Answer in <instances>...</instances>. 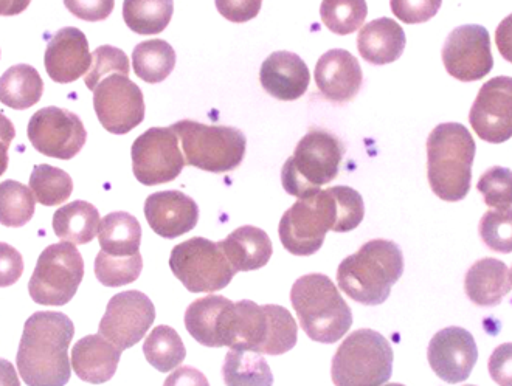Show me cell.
<instances>
[{
    "label": "cell",
    "instance_id": "cell-1",
    "mask_svg": "<svg viewBox=\"0 0 512 386\" xmlns=\"http://www.w3.org/2000/svg\"><path fill=\"white\" fill-rule=\"evenodd\" d=\"M75 326L61 312H36L28 318L19 343V376L27 386H64L69 383V346Z\"/></svg>",
    "mask_w": 512,
    "mask_h": 386
},
{
    "label": "cell",
    "instance_id": "cell-2",
    "mask_svg": "<svg viewBox=\"0 0 512 386\" xmlns=\"http://www.w3.org/2000/svg\"><path fill=\"white\" fill-rule=\"evenodd\" d=\"M402 273L404 256L399 245L387 239H373L340 262L337 283L351 300L379 306L390 297L391 287Z\"/></svg>",
    "mask_w": 512,
    "mask_h": 386
},
{
    "label": "cell",
    "instance_id": "cell-3",
    "mask_svg": "<svg viewBox=\"0 0 512 386\" xmlns=\"http://www.w3.org/2000/svg\"><path fill=\"white\" fill-rule=\"evenodd\" d=\"M474 137L460 123L436 126L427 138V177L433 193L460 202L471 191Z\"/></svg>",
    "mask_w": 512,
    "mask_h": 386
},
{
    "label": "cell",
    "instance_id": "cell-4",
    "mask_svg": "<svg viewBox=\"0 0 512 386\" xmlns=\"http://www.w3.org/2000/svg\"><path fill=\"white\" fill-rule=\"evenodd\" d=\"M291 303L300 326L314 342L333 345L353 326V312L331 278L311 273L295 281Z\"/></svg>",
    "mask_w": 512,
    "mask_h": 386
},
{
    "label": "cell",
    "instance_id": "cell-5",
    "mask_svg": "<svg viewBox=\"0 0 512 386\" xmlns=\"http://www.w3.org/2000/svg\"><path fill=\"white\" fill-rule=\"evenodd\" d=\"M343 156L340 138L325 129H311L281 169L284 190L298 199L312 196L339 176Z\"/></svg>",
    "mask_w": 512,
    "mask_h": 386
},
{
    "label": "cell",
    "instance_id": "cell-6",
    "mask_svg": "<svg viewBox=\"0 0 512 386\" xmlns=\"http://www.w3.org/2000/svg\"><path fill=\"white\" fill-rule=\"evenodd\" d=\"M297 338V323L286 307L275 304L258 306L249 300L235 303L230 349L281 355L297 345Z\"/></svg>",
    "mask_w": 512,
    "mask_h": 386
},
{
    "label": "cell",
    "instance_id": "cell-7",
    "mask_svg": "<svg viewBox=\"0 0 512 386\" xmlns=\"http://www.w3.org/2000/svg\"><path fill=\"white\" fill-rule=\"evenodd\" d=\"M179 137L185 162L207 173H229L243 163L246 135L232 126L182 120L171 126Z\"/></svg>",
    "mask_w": 512,
    "mask_h": 386
},
{
    "label": "cell",
    "instance_id": "cell-8",
    "mask_svg": "<svg viewBox=\"0 0 512 386\" xmlns=\"http://www.w3.org/2000/svg\"><path fill=\"white\" fill-rule=\"evenodd\" d=\"M393 359V349L384 335L373 329H359L343 340L334 355V385H385L393 373Z\"/></svg>",
    "mask_w": 512,
    "mask_h": 386
},
{
    "label": "cell",
    "instance_id": "cell-9",
    "mask_svg": "<svg viewBox=\"0 0 512 386\" xmlns=\"http://www.w3.org/2000/svg\"><path fill=\"white\" fill-rule=\"evenodd\" d=\"M339 224L336 197L331 188L301 197L280 221L278 235L284 249L295 256H311L322 249L326 233Z\"/></svg>",
    "mask_w": 512,
    "mask_h": 386
},
{
    "label": "cell",
    "instance_id": "cell-10",
    "mask_svg": "<svg viewBox=\"0 0 512 386\" xmlns=\"http://www.w3.org/2000/svg\"><path fill=\"white\" fill-rule=\"evenodd\" d=\"M84 276L81 253L70 242L52 244L39 255L28 292L42 306H64L75 297Z\"/></svg>",
    "mask_w": 512,
    "mask_h": 386
},
{
    "label": "cell",
    "instance_id": "cell-11",
    "mask_svg": "<svg viewBox=\"0 0 512 386\" xmlns=\"http://www.w3.org/2000/svg\"><path fill=\"white\" fill-rule=\"evenodd\" d=\"M170 269L185 289L212 293L232 283L236 270L225 258L219 242L193 238L176 245L170 256Z\"/></svg>",
    "mask_w": 512,
    "mask_h": 386
},
{
    "label": "cell",
    "instance_id": "cell-12",
    "mask_svg": "<svg viewBox=\"0 0 512 386\" xmlns=\"http://www.w3.org/2000/svg\"><path fill=\"white\" fill-rule=\"evenodd\" d=\"M135 179L146 187L173 182L185 168L179 137L171 128H151L131 148Z\"/></svg>",
    "mask_w": 512,
    "mask_h": 386
},
{
    "label": "cell",
    "instance_id": "cell-13",
    "mask_svg": "<svg viewBox=\"0 0 512 386\" xmlns=\"http://www.w3.org/2000/svg\"><path fill=\"white\" fill-rule=\"evenodd\" d=\"M28 140L44 156L70 160L86 145L87 132L78 115L50 106L33 115L28 123Z\"/></svg>",
    "mask_w": 512,
    "mask_h": 386
},
{
    "label": "cell",
    "instance_id": "cell-14",
    "mask_svg": "<svg viewBox=\"0 0 512 386\" xmlns=\"http://www.w3.org/2000/svg\"><path fill=\"white\" fill-rule=\"evenodd\" d=\"M94 109L106 131L125 135L145 120V98L129 76L111 75L94 90Z\"/></svg>",
    "mask_w": 512,
    "mask_h": 386
},
{
    "label": "cell",
    "instance_id": "cell-15",
    "mask_svg": "<svg viewBox=\"0 0 512 386\" xmlns=\"http://www.w3.org/2000/svg\"><path fill=\"white\" fill-rule=\"evenodd\" d=\"M156 320L153 301L139 290L118 293L106 307L98 332L118 349L132 348L145 337Z\"/></svg>",
    "mask_w": 512,
    "mask_h": 386
},
{
    "label": "cell",
    "instance_id": "cell-16",
    "mask_svg": "<svg viewBox=\"0 0 512 386\" xmlns=\"http://www.w3.org/2000/svg\"><path fill=\"white\" fill-rule=\"evenodd\" d=\"M443 63L455 80L463 83L483 80L494 67L488 30L481 25L455 28L444 42Z\"/></svg>",
    "mask_w": 512,
    "mask_h": 386
},
{
    "label": "cell",
    "instance_id": "cell-17",
    "mask_svg": "<svg viewBox=\"0 0 512 386\" xmlns=\"http://www.w3.org/2000/svg\"><path fill=\"white\" fill-rule=\"evenodd\" d=\"M469 123L485 142H508L512 137V78L497 76L481 86Z\"/></svg>",
    "mask_w": 512,
    "mask_h": 386
},
{
    "label": "cell",
    "instance_id": "cell-18",
    "mask_svg": "<svg viewBox=\"0 0 512 386\" xmlns=\"http://www.w3.org/2000/svg\"><path fill=\"white\" fill-rule=\"evenodd\" d=\"M427 359L433 373L447 383L468 380L478 360L474 335L458 326L436 332L430 340Z\"/></svg>",
    "mask_w": 512,
    "mask_h": 386
},
{
    "label": "cell",
    "instance_id": "cell-19",
    "mask_svg": "<svg viewBox=\"0 0 512 386\" xmlns=\"http://www.w3.org/2000/svg\"><path fill=\"white\" fill-rule=\"evenodd\" d=\"M235 303L221 295L199 298L185 312V328L191 337L208 348L232 346Z\"/></svg>",
    "mask_w": 512,
    "mask_h": 386
},
{
    "label": "cell",
    "instance_id": "cell-20",
    "mask_svg": "<svg viewBox=\"0 0 512 386\" xmlns=\"http://www.w3.org/2000/svg\"><path fill=\"white\" fill-rule=\"evenodd\" d=\"M44 64L55 83H73L86 75L92 66L86 35L75 27L61 28L47 45Z\"/></svg>",
    "mask_w": 512,
    "mask_h": 386
},
{
    "label": "cell",
    "instance_id": "cell-21",
    "mask_svg": "<svg viewBox=\"0 0 512 386\" xmlns=\"http://www.w3.org/2000/svg\"><path fill=\"white\" fill-rule=\"evenodd\" d=\"M145 216L154 233L176 239L198 225L199 207L182 191H160L146 199Z\"/></svg>",
    "mask_w": 512,
    "mask_h": 386
},
{
    "label": "cell",
    "instance_id": "cell-22",
    "mask_svg": "<svg viewBox=\"0 0 512 386\" xmlns=\"http://www.w3.org/2000/svg\"><path fill=\"white\" fill-rule=\"evenodd\" d=\"M315 83L320 94L334 103H350L364 81L359 61L350 52L333 49L322 55L315 66Z\"/></svg>",
    "mask_w": 512,
    "mask_h": 386
},
{
    "label": "cell",
    "instance_id": "cell-23",
    "mask_svg": "<svg viewBox=\"0 0 512 386\" xmlns=\"http://www.w3.org/2000/svg\"><path fill=\"white\" fill-rule=\"evenodd\" d=\"M311 81L308 66L292 52L272 53L260 70V83L267 94L280 101H295L306 94Z\"/></svg>",
    "mask_w": 512,
    "mask_h": 386
},
{
    "label": "cell",
    "instance_id": "cell-24",
    "mask_svg": "<svg viewBox=\"0 0 512 386\" xmlns=\"http://www.w3.org/2000/svg\"><path fill=\"white\" fill-rule=\"evenodd\" d=\"M122 352L103 335H87L73 346L70 363L83 382L100 385L114 377Z\"/></svg>",
    "mask_w": 512,
    "mask_h": 386
},
{
    "label": "cell",
    "instance_id": "cell-25",
    "mask_svg": "<svg viewBox=\"0 0 512 386\" xmlns=\"http://www.w3.org/2000/svg\"><path fill=\"white\" fill-rule=\"evenodd\" d=\"M407 38L398 22L390 18L374 19L360 28L357 49L360 56L373 64L385 66L395 63L404 53Z\"/></svg>",
    "mask_w": 512,
    "mask_h": 386
},
{
    "label": "cell",
    "instance_id": "cell-26",
    "mask_svg": "<svg viewBox=\"0 0 512 386\" xmlns=\"http://www.w3.org/2000/svg\"><path fill=\"white\" fill-rule=\"evenodd\" d=\"M511 272L505 262L483 258L466 273L464 290L472 303L480 307H495L511 292Z\"/></svg>",
    "mask_w": 512,
    "mask_h": 386
},
{
    "label": "cell",
    "instance_id": "cell-27",
    "mask_svg": "<svg viewBox=\"0 0 512 386\" xmlns=\"http://www.w3.org/2000/svg\"><path fill=\"white\" fill-rule=\"evenodd\" d=\"M219 245L236 272L263 269L274 252L266 231L252 225L239 227Z\"/></svg>",
    "mask_w": 512,
    "mask_h": 386
},
{
    "label": "cell",
    "instance_id": "cell-28",
    "mask_svg": "<svg viewBox=\"0 0 512 386\" xmlns=\"http://www.w3.org/2000/svg\"><path fill=\"white\" fill-rule=\"evenodd\" d=\"M100 213L86 200H75L53 214V231L61 241L73 245L89 244L100 228Z\"/></svg>",
    "mask_w": 512,
    "mask_h": 386
},
{
    "label": "cell",
    "instance_id": "cell-29",
    "mask_svg": "<svg viewBox=\"0 0 512 386\" xmlns=\"http://www.w3.org/2000/svg\"><path fill=\"white\" fill-rule=\"evenodd\" d=\"M101 252L112 256H132L140 253L142 227L137 218L125 211H115L101 219L98 228Z\"/></svg>",
    "mask_w": 512,
    "mask_h": 386
},
{
    "label": "cell",
    "instance_id": "cell-30",
    "mask_svg": "<svg viewBox=\"0 0 512 386\" xmlns=\"http://www.w3.org/2000/svg\"><path fill=\"white\" fill-rule=\"evenodd\" d=\"M44 94V81L35 67L18 64L0 76V103L14 111L35 106Z\"/></svg>",
    "mask_w": 512,
    "mask_h": 386
},
{
    "label": "cell",
    "instance_id": "cell-31",
    "mask_svg": "<svg viewBox=\"0 0 512 386\" xmlns=\"http://www.w3.org/2000/svg\"><path fill=\"white\" fill-rule=\"evenodd\" d=\"M222 376L227 386H272L274 376L260 352L230 349L225 357Z\"/></svg>",
    "mask_w": 512,
    "mask_h": 386
},
{
    "label": "cell",
    "instance_id": "cell-32",
    "mask_svg": "<svg viewBox=\"0 0 512 386\" xmlns=\"http://www.w3.org/2000/svg\"><path fill=\"white\" fill-rule=\"evenodd\" d=\"M132 66L135 75L145 83H162L176 67V52L163 39H149L135 47L132 52Z\"/></svg>",
    "mask_w": 512,
    "mask_h": 386
},
{
    "label": "cell",
    "instance_id": "cell-33",
    "mask_svg": "<svg viewBox=\"0 0 512 386\" xmlns=\"http://www.w3.org/2000/svg\"><path fill=\"white\" fill-rule=\"evenodd\" d=\"M173 0H125L123 19L137 35H159L171 22Z\"/></svg>",
    "mask_w": 512,
    "mask_h": 386
},
{
    "label": "cell",
    "instance_id": "cell-34",
    "mask_svg": "<svg viewBox=\"0 0 512 386\" xmlns=\"http://www.w3.org/2000/svg\"><path fill=\"white\" fill-rule=\"evenodd\" d=\"M146 360L160 373H170L187 357L184 342L176 329L170 326H157L148 335L143 345Z\"/></svg>",
    "mask_w": 512,
    "mask_h": 386
},
{
    "label": "cell",
    "instance_id": "cell-35",
    "mask_svg": "<svg viewBox=\"0 0 512 386\" xmlns=\"http://www.w3.org/2000/svg\"><path fill=\"white\" fill-rule=\"evenodd\" d=\"M36 197L30 188L14 180L0 183V224L19 228L32 221Z\"/></svg>",
    "mask_w": 512,
    "mask_h": 386
},
{
    "label": "cell",
    "instance_id": "cell-36",
    "mask_svg": "<svg viewBox=\"0 0 512 386\" xmlns=\"http://www.w3.org/2000/svg\"><path fill=\"white\" fill-rule=\"evenodd\" d=\"M30 190L39 204L45 207L61 205L72 196L73 180L63 169L50 165H38L33 168L30 177Z\"/></svg>",
    "mask_w": 512,
    "mask_h": 386
},
{
    "label": "cell",
    "instance_id": "cell-37",
    "mask_svg": "<svg viewBox=\"0 0 512 386\" xmlns=\"http://www.w3.org/2000/svg\"><path fill=\"white\" fill-rule=\"evenodd\" d=\"M365 0H323L320 18L328 30L339 36L351 35L367 19Z\"/></svg>",
    "mask_w": 512,
    "mask_h": 386
},
{
    "label": "cell",
    "instance_id": "cell-38",
    "mask_svg": "<svg viewBox=\"0 0 512 386\" xmlns=\"http://www.w3.org/2000/svg\"><path fill=\"white\" fill-rule=\"evenodd\" d=\"M142 269L143 259L140 253L132 256H112L100 252L95 259V276L106 287H122L134 283Z\"/></svg>",
    "mask_w": 512,
    "mask_h": 386
},
{
    "label": "cell",
    "instance_id": "cell-39",
    "mask_svg": "<svg viewBox=\"0 0 512 386\" xmlns=\"http://www.w3.org/2000/svg\"><path fill=\"white\" fill-rule=\"evenodd\" d=\"M481 241L492 252L508 255L512 253V207L505 210H491L481 218L480 225Z\"/></svg>",
    "mask_w": 512,
    "mask_h": 386
},
{
    "label": "cell",
    "instance_id": "cell-40",
    "mask_svg": "<svg viewBox=\"0 0 512 386\" xmlns=\"http://www.w3.org/2000/svg\"><path fill=\"white\" fill-rule=\"evenodd\" d=\"M111 75L129 76V59L123 50L112 45H101L92 53V66L84 76L87 89L94 92L98 84Z\"/></svg>",
    "mask_w": 512,
    "mask_h": 386
},
{
    "label": "cell",
    "instance_id": "cell-41",
    "mask_svg": "<svg viewBox=\"0 0 512 386\" xmlns=\"http://www.w3.org/2000/svg\"><path fill=\"white\" fill-rule=\"evenodd\" d=\"M477 190L483 194L485 204L495 210L512 207V171L503 166H492L480 177Z\"/></svg>",
    "mask_w": 512,
    "mask_h": 386
},
{
    "label": "cell",
    "instance_id": "cell-42",
    "mask_svg": "<svg viewBox=\"0 0 512 386\" xmlns=\"http://www.w3.org/2000/svg\"><path fill=\"white\" fill-rule=\"evenodd\" d=\"M334 197H336L337 211H339V224H337L336 233H348L359 227L360 222L364 221L365 205L364 199L351 187H333Z\"/></svg>",
    "mask_w": 512,
    "mask_h": 386
},
{
    "label": "cell",
    "instance_id": "cell-43",
    "mask_svg": "<svg viewBox=\"0 0 512 386\" xmlns=\"http://www.w3.org/2000/svg\"><path fill=\"white\" fill-rule=\"evenodd\" d=\"M443 0H390L393 14L404 24H424L435 18Z\"/></svg>",
    "mask_w": 512,
    "mask_h": 386
},
{
    "label": "cell",
    "instance_id": "cell-44",
    "mask_svg": "<svg viewBox=\"0 0 512 386\" xmlns=\"http://www.w3.org/2000/svg\"><path fill=\"white\" fill-rule=\"evenodd\" d=\"M64 5L81 21L100 22L111 16L115 0H64Z\"/></svg>",
    "mask_w": 512,
    "mask_h": 386
},
{
    "label": "cell",
    "instance_id": "cell-45",
    "mask_svg": "<svg viewBox=\"0 0 512 386\" xmlns=\"http://www.w3.org/2000/svg\"><path fill=\"white\" fill-rule=\"evenodd\" d=\"M263 0H216L219 14L233 24L252 21L261 11Z\"/></svg>",
    "mask_w": 512,
    "mask_h": 386
},
{
    "label": "cell",
    "instance_id": "cell-46",
    "mask_svg": "<svg viewBox=\"0 0 512 386\" xmlns=\"http://www.w3.org/2000/svg\"><path fill=\"white\" fill-rule=\"evenodd\" d=\"M24 273V259L10 244L0 242V287H10L18 283Z\"/></svg>",
    "mask_w": 512,
    "mask_h": 386
},
{
    "label": "cell",
    "instance_id": "cell-47",
    "mask_svg": "<svg viewBox=\"0 0 512 386\" xmlns=\"http://www.w3.org/2000/svg\"><path fill=\"white\" fill-rule=\"evenodd\" d=\"M488 368L497 385L512 386V343H503L494 349Z\"/></svg>",
    "mask_w": 512,
    "mask_h": 386
},
{
    "label": "cell",
    "instance_id": "cell-48",
    "mask_svg": "<svg viewBox=\"0 0 512 386\" xmlns=\"http://www.w3.org/2000/svg\"><path fill=\"white\" fill-rule=\"evenodd\" d=\"M163 386H210L207 377L191 366H182V368L174 371L168 379L165 380Z\"/></svg>",
    "mask_w": 512,
    "mask_h": 386
},
{
    "label": "cell",
    "instance_id": "cell-49",
    "mask_svg": "<svg viewBox=\"0 0 512 386\" xmlns=\"http://www.w3.org/2000/svg\"><path fill=\"white\" fill-rule=\"evenodd\" d=\"M14 135H16V131H14L13 123L4 114H0V177L7 171L8 148L14 140Z\"/></svg>",
    "mask_w": 512,
    "mask_h": 386
},
{
    "label": "cell",
    "instance_id": "cell-50",
    "mask_svg": "<svg viewBox=\"0 0 512 386\" xmlns=\"http://www.w3.org/2000/svg\"><path fill=\"white\" fill-rule=\"evenodd\" d=\"M495 42H497L500 55L512 63V14L500 22L497 32H495Z\"/></svg>",
    "mask_w": 512,
    "mask_h": 386
},
{
    "label": "cell",
    "instance_id": "cell-51",
    "mask_svg": "<svg viewBox=\"0 0 512 386\" xmlns=\"http://www.w3.org/2000/svg\"><path fill=\"white\" fill-rule=\"evenodd\" d=\"M0 386H21L13 363L5 359H0Z\"/></svg>",
    "mask_w": 512,
    "mask_h": 386
},
{
    "label": "cell",
    "instance_id": "cell-52",
    "mask_svg": "<svg viewBox=\"0 0 512 386\" xmlns=\"http://www.w3.org/2000/svg\"><path fill=\"white\" fill-rule=\"evenodd\" d=\"M32 0H0V16H16L27 10Z\"/></svg>",
    "mask_w": 512,
    "mask_h": 386
},
{
    "label": "cell",
    "instance_id": "cell-53",
    "mask_svg": "<svg viewBox=\"0 0 512 386\" xmlns=\"http://www.w3.org/2000/svg\"><path fill=\"white\" fill-rule=\"evenodd\" d=\"M385 386H404V385H401V383H388V385H385Z\"/></svg>",
    "mask_w": 512,
    "mask_h": 386
},
{
    "label": "cell",
    "instance_id": "cell-54",
    "mask_svg": "<svg viewBox=\"0 0 512 386\" xmlns=\"http://www.w3.org/2000/svg\"><path fill=\"white\" fill-rule=\"evenodd\" d=\"M511 283H512V270H511Z\"/></svg>",
    "mask_w": 512,
    "mask_h": 386
},
{
    "label": "cell",
    "instance_id": "cell-55",
    "mask_svg": "<svg viewBox=\"0 0 512 386\" xmlns=\"http://www.w3.org/2000/svg\"><path fill=\"white\" fill-rule=\"evenodd\" d=\"M464 386H475V385H464Z\"/></svg>",
    "mask_w": 512,
    "mask_h": 386
}]
</instances>
